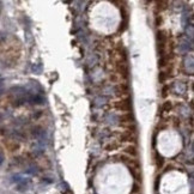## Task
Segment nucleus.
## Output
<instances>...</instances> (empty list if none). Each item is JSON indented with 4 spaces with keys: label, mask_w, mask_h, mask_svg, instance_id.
<instances>
[{
    "label": "nucleus",
    "mask_w": 194,
    "mask_h": 194,
    "mask_svg": "<svg viewBox=\"0 0 194 194\" xmlns=\"http://www.w3.org/2000/svg\"><path fill=\"white\" fill-rule=\"evenodd\" d=\"M114 107L119 109V110H121V111H131V109H132V103H131V101H129V98H122L121 101H118V102H115V104H114Z\"/></svg>",
    "instance_id": "f257e3e1"
},
{
    "label": "nucleus",
    "mask_w": 194,
    "mask_h": 194,
    "mask_svg": "<svg viewBox=\"0 0 194 194\" xmlns=\"http://www.w3.org/2000/svg\"><path fill=\"white\" fill-rule=\"evenodd\" d=\"M123 151H125V153H126V155H128V157H131V158H134V157H137V156H138V150H137V148H135V146H133V145L127 146V148H126Z\"/></svg>",
    "instance_id": "f03ea898"
},
{
    "label": "nucleus",
    "mask_w": 194,
    "mask_h": 194,
    "mask_svg": "<svg viewBox=\"0 0 194 194\" xmlns=\"http://www.w3.org/2000/svg\"><path fill=\"white\" fill-rule=\"evenodd\" d=\"M120 120H121V122H127V123H133V121H134L133 115H132V113H131V111L122 114V115L120 116Z\"/></svg>",
    "instance_id": "7ed1b4c3"
},
{
    "label": "nucleus",
    "mask_w": 194,
    "mask_h": 194,
    "mask_svg": "<svg viewBox=\"0 0 194 194\" xmlns=\"http://www.w3.org/2000/svg\"><path fill=\"white\" fill-rule=\"evenodd\" d=\"M139 191H140L139 186H138L137 183H134V184H133V191H132V193H139Z\"/></svg>",
    "instance_id": "20e7f679"
}]
</instances>
